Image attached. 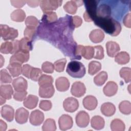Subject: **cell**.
Segmentation results:
<instances>
[{
    "instance_id": "obj_1",
    "label": "cell",
    "mask_w": 131,
    "mask_h": 131,
    "mask_svg": "<svg viewBox=\"0 0 131 131\" xmlns=\"http://www.w3.org/2000/svg\"><path fill=\"white\" fill-rule=\"evenodd\" d=\"M93 21L95 24L102 29L106 33L113 36L119 35L121 31L120 24L113 18H95Z\"/></svg>"
},
{
    "instance_id": "obj_2",
    "label": "cell",
    "mask_w": 131,
    "mask_h": 131,
    "mask_svg": "<svg viewBox=\"0 0 131 131\" xmlns=\"http://www.w3.org/2000/svg\"><path fill=\"white\" fill-rule=\"evenodd\" d=\"M66 71L71 77L80 78L84 76L85 68L81 62L77 61H71L68 63Z\"/></svg>"
},
{
    "instance_id": "obj_3",
    "label": "cell",
    "mask_w": 131,
    "mask_h": 131,
    "mask_svg": "<svg viewBox=\"0 0 131 131\" xmlns=\"http://www.w3.org/2000/svg\"><path fill=\"white\" fill-rule=\"evenodd\" d=\"M83 2L85 7L86 11L83 14V18L85 21L90 22L94 20L96 16L97 2L95 0H86Z\"/></svg>"
},
{
    "instance_id": "obj_4",
    "label": "cell",
    "mask_w": 131,
    "mask_h": 131,
    "mask_svg": "<svg viewBox=\"0 0 131 131\" xmlns=\"http://www.w3.org/2000/svg\"><path fill=\"white\" fill-rule=\"evenodd\" d=\"M1 36L4 40H13L18 36V31L13 28H10L7 25H0Z\"/></svg>"
},
{
    "instance_id": "obj_5",
    "label": "cell",
    "mask_w": 131,
    "mask_h": 131,
    "mask_svg": "<svg viewBox=\"0 0 131 131\" xmlns=\"http://www.w3.org/2000/svg\"><path fill=\"white\" fill-rule=\"evenodd\" d=\"M62 1L55 0H43L40 1L39 5L43 13L52 11L56 10L58 7L60 6Z\"/></svg>"
},
{
    "instance_id": "obj_6",
    "label": "cell",
    "mask_w": 131,
    "mask_h": 131,
    "mask_svg": "<svg viewBox=\"0 0 131 131\" xmlns=\"http://www.w3.org/2000/svg\"><path fill=\"white\" fill-rule=\"evenodd\" d=\"M29 52L19 50L12 55L10 59V63H18L22 64L27 62L29 59Z\"/></svg>"
},
{
    "instance_id": "obj_7",
    "label": "cell",
    "mask_w": 131,
    "mask_h": 131,
    "mask_svg": "<svg viewBox=\"0 0 131 131\" xmlns=\"http://www.w3.org/2000/svg\"><path fill=\"white\" fill-rule=\"evenodd\" d=\"M63 106L66 111L73 113L78 108L79 102L78 100L74 97H68L64 100Z\"/></svg>"
},
{
    "instance_id": "obj_8",
    "label": "cell",
    "mask_w": 131,
    "mask_h": 131,
    "mask_svg": "<svg viewBox=\"0 0 131 131\" xmlns=\"http://www.w3.org/2000/svg\"><path fill=\"white\" fill-rule=\"evenodd\" d=\"M75 120L78 126L85 127L89 124L90 117L88 113L84 111H81L77 114Z\"/></svg>"
},
{
    "instance_id": "obj_9",
    "label": "cell",
    "mask_w": 131,
    "mask_h": 131,
    "mask_svg": "<svg viewBox=\"0 0 131 131\" xmlns=\"http://www.w3.org/2000/svg\"><path fill=\"white\" fill-rule=\"evenodd\" d=\"M86 92V88L83 83L80 81L74 82L71 89V94L76 97H80L84 95Z\"/></svg>"
},
{
    "instance_id": "obj_10",
    "label": "cell",
    "mask_w": 131,
    "mask_h": 131,
    "mask_svg": "<svg viewBox=\"0 0 131 131\" xmlns=\"http://www.w3.org/2000/svg\"><path fill=\"white\" fill-rule=\"evenodd\" d=\"M73 124L72 118L68 115L63 114L59 118L58 124L59 128L62 130H66L71 128Z\"/></svg>"
},
{
    "instance_id": "obj_11",
    "label": "cell",
    "mask_w": 131,
    "mask_h": 131,
    "mask_svg": "<svg viewBox=\"0 0 131 131\" xmlns=\"http://www.w3.org/2000/svg\"><path fill=\"white\" fill-rule=\"evenodd\" d=\"M29 120L32 125L35 126L39 125L44 120V114L38 110L33 111L31 113Z\"/></svg>"
},
{
    "instance_id": "obj_12",
    "label": "cell",
    "mask_w": 131,
    "mask_h": 131,
    "mask_svg": "<svg viewBox=\"0 0 131 131\" xmlns=\"http://www.w3.org/2000/svg\"><path fill=\"white\" fill-rule=\"evenodd\" d=\"M29 112L24 107L18 108L15 112V118L17 123L22 124L26 123L29 117Z\"/></svg>"
},
{
    "instance_id": "obj_13",
    "label": "cell",
    "mask_w": 131,
    "mask_h": 131,
    "mask_svg": "<svg viewBox=\"0 0 131 131\" xmlns=\"http://www.w3.org/2000/svg\"><path fill=\"white\" fill-rule=\"evenodd\" d=\"M83 3V1H68L63 6V8L67 12L71 14H74L77 11V8L82 5Z\"/></svg>"
},
{
    "instance_id": "obj_14",
    "label": "cell",
    "mask_w": 131,
    "mask_h": 131,
    "mask_svg": "<svg viewBox=\"0 0 131 131\" xmlns=\"http://www.w3.org/2000/svg\"><path fill=\"white\" fill-rule=\"evenodd\" d=\"M111 15V9L110 7L106 4H102L97 9V18H106L110 17ZM95 17V18H96ZM95 19V18H94Z\"/></svg>"
},
{
    "instance_id": "obj_15",
    "label": "cell",
    "mask_w": 131,
    "mask_h": 131,
    "mask_svg": "<svg viewBox=\"0 0 131 131\" xmlns=\"http://www.w3.org/2000/svg\"><path fill=\"white\" fill-rule=\"evenodd\" d=\"M2 117L8 122L13 121L14 115V108L9 105H4L2 107L1 111Z\"/></svg>"
},
{
    "instance_id": "obj_16",
    "label": "cell",
    "mask_w": 131,
    "mask_h": 131,
    "mask_svg": "<svg viewBox=\"0 0 131 131\" xmlns=\"http://www.w3.org/2000/svg\"><path fill=\"white\" fill-rule=\"evenodd\" d=\"M83 105L86 110L92 111L96 108L98 102L96 98L92 95H88L84 98L82 101Z\"/></svg>"
},
{
    "instance_id": "obj_17",
    "label": "cell",
    "mask_w": 131,
    "mask_h": 131,
    "mask_svg": "<svg viewBox=\"0 0 131 131\" xmlns=\"http://www.w3.org/2000/svg\"><path fill=\"white\" fill-rule=\"evenodd\" d=\"M12 85L15 91H23L27 89L28 83L27 81L23 77H19L13 80Z\"/></svg>"
},
{
    "instance_id": "obj_18",
    "label": "cell",
    "mask_w": 131,
    "mask_h": 131,
    "mask_svg": "<svg viewBox=\"0 0 131 131\" xmlns=\"http://www.w3.org/2000/svg\"><path fill=\"white\" fill-rule=\"evenodd\" d=\"M118 91V85L114 81H108L104 86L103 91L105 95L111 97L115 95Z\"/></svg>"
},
{
    "instance_id": "obj_19",
    "label": "cell",
    "mask_w": 131,
    "mask_h": 131,
    "mask_svg": "<svg viewBox=\"0 0 131 131\" xmlns=\"http://www.w3.org/2000/svg\"><path fill=\"white\" fill-rule=\"evenodd\" d=\"M106 49L107 55L111 57H114L120 51L119 45L115 41H109L106 43Z\"/></svg>"
},
{
    "instance_id": "obj_20",
    "label": "cell",
    "mask_w": 131,
    "mask_h": 131,
    "mask_svg": "<svg viewBox=\"0 0 131 131\" xmlns=\"http://www.w3.org/2000/svg\"><path fill=\"white\" fill-rule=\"evenodd\" d=\"M55 85L57 90L60 92L67 91L70 87L69 80L64 77H60L56 79Z\"/></svg>"
},
{
    "instance_id": "obj_21",
    "label": "cell",
    "mask_w": 131,
    "mask_h": 131,
    "mask_svg": "<svg viewBox=\"0 0 131 131\" xmlns=\"http://www.w3.org/2000/svg\"><path fill=\"white\" fill-rule=\"evenodd\" d=\"M55 92L54 86L52 85L40 86L39 89V95L41 98H49L52 97Z\"/></svg>"
},
{
    "instance_id": "obj_22",
    "label": "cell",
    "mask_w": 131,
    "mask_h": 131,
    "mask_svg": "<svg viewBox=\"0 0 131 131\" xmlns=\"http://www.w3.org/2000/svg\"><path fill=\"white\" fill-rule=\"evenodd\" d=\"M101 112L105 116H113L116 112V107L114 104L111 102H105L101 105Z\"/></svg>"
},
{
    "instance_id": "obj_23",
    "label": "cell",
    "mask_w": 131,
    "mask_h": 131,
    "mask_svg": "<svg viewBox=\"0 0 131 131\" xmlns=\"http://www.w3.org/2000/svg\"><path fill=\"white\" fill-rule=\"evenodd\" d=\"M89 38L93 42L99 43L103 40L104 34L101 30L95 29L90 32Z\"/></svg>"
},
{
    "instance_id": "obj_24",
    "label": "cell",
    "mask_w": 131,
    "mask_h": 131,
    "mask_svg": "<svg viewBox=\"0 0 131 131\" xmlns=\"http://www.w3.org/2000/svg\"><path fill=\"white\" fill-rule=\"evenodd\" d=\"M38 101V98L36 96L33 95H29L24 100V105L29 108L33 109L36 107Z\"/></svg>"
},
{
    "instance_id": "obj_25",
    "label": "cell",
    "mask_w": 131,
    "mask_h": 131,
    "mask_svg": "<svg viewBox=\"0 0 131 131\" xmlns=\"http://www.w3.org/2000/svg\"><path fill=\"white\" fill-rule=\"evenodd\" d=\"M13 94V90L10 84L1 85L0 87V95L6 99H10Z\"/></svg>"
},
{
    "instance_id": "obj_26",
    "label": "cell",
    "mask_w": 131,
    "mask_h": 131,
    "mask_svg": "<svg viewBox=\"0 0 131 131\" xmlns=\"http://www.w3.org/2000/svg\"><path fill=\"white\" fill-rule=\"evenodd\" d=\"M104 124L105 122L104 119L100 116H95L91 119V126L96 130L102 129L104 126Z\"/></svg>"
},
{
    "instance_id": "obj_27",
    "label": "cell",
    "mask_w": 131,
    "mask_h": 131,
    "mask_svg": "<svg viewBox=\"0 0 131 131\" xmlns=\"http://www.w3.org/2000/svg\"><path fill=\"white\" fill-rule=\"evenodd\" d=\"M7 68L13 77L18 76L22 73V67L20 63L15 62L10 63Z\"/></svg>"
},
{
    "instance_id": "obj_28",
    "label": "cell",
    "mask_w": 131,
    "mask_h": 131,
    "mask_svg": "<svg viewBox=\"0 0 131 131\" xmlns=\"http://www.w3.org/2000/svg\"><path fill=\"white\" fill-rule=\"evenodd\" d=\"M10 17L11 19L14 21L22 22L25 19L26 13L23 10L18 9L15 10L11 13Z\"/></svg>"
},
{
    "instance_id": "obj_29",
    "label": "cell",
    "mask_w": 131,
    "mask_h": 131,
    "mask_svg": "<svg viewBox=\"0 0 131 131\" xmlns=\"http://www.w3.org/2000/svg\"><path fill=\"white\" fill-rule=\"evenodd\" d=\"M130 60L129 55L128 53L122 51L117 53L115 58V61L119 64H125L127 63Z\"/></svg>"
},
{
    "instance_id": "obj_30",
    "label": "cell",
    "mask_w": 131,
    "mask_h": 131,
    "mask_svg": "<svg viewBox=\"0 0 131 131\" xmlns=\"http://www.w3.org/2000/svg\"><path fill=\"white\" fill-rule=\"evenodd\" d=\"M41 20L46 24L55 23L57 20V15L55 12L49 11L45 12L42 15Z\"/></svg>"
},
{
    "instance_id": "obj_31",
    "label": "cell",
    "mask_w": 131,
    "mask_h": 131,
    "mask_svg": "<svg viewBox=\"0 0 131 131\" xmlns=\"http://www.w3.org/2000/svg\"><path fill=\"white\" fill-rule=\"evenodd\" d=\"M19 50L29 52L32 49V45L31 40L24 37L19 40Z\"/></svg>"
},
{
    "instance_id": "obj_32",
    "label": "cell",
    "mask_w": 131,
    "mask_h": 131,
    "mask_svg": "<svg viewBox=\"0 0 131 131\" xmlns=\"http://www.w3.org/2000/svg\"><path fill=\"white\" fill-rule=\"evenodd\" d=\"M111 129L113 131H124L125 130V124L124 122L119 119H115L111 123Z\"/></svg>"
},
{
    "instance_id": "obj_33",
    "label": "cell",
    "mask_w": 131,
    "mask_h": 131,
    "mask_svg": "<svg viewBox=\"0 0 131 131\" xmlns=\"http://www.w3.org/2000/svg\"><path fill=\"white\" fill-rule=\"evenodd\" d=\"M14 51V45L12 41H6L3 42L0 48V51L3 54H13Z\"/></svg>"
},
{
    "instance_id": "obj_34",
    "label": "cell",
    "mask_w": 131,
    "mask_h": 131,
    "mask_svg": "<svg viewBox=\"0 0 131 131\" xmlns=\"http://www.w3.org/2000/svg\"><path fill=\"white\" fill-rule=\"evenodd\" d=\"M107 79V74L105 71H102L98 73L94 78L95 84L98 86L102 85Z\"/></svg>"
},
{
    "instance_id": "obj_35",
    "label": "cell",
    "mask_w": 131,
    "mask_h": 131,
    "mask_svg": "<svg viewBox=\"0 0 131 131\" xmlns=\"http://www.w3.org/2000/svg\"><path fill=\"white\" fill-rule=\"evenodd\" d=\"M101 69V64L97 61H92L89 64L88 73L91 75H94Z\"/></svg>"
},
{
    "instance_id": "obj_36",
    "label": "cell",
    "mask_w": 131,
    "mask_h": 131,
    "mask_svg": "<svg viewBox=\"0 0 131 131\" xmlns=\"http://www.w3.org/2000/svg\"><path fill=\"white\" fill-rule=\"evenodd\" d=\"M119 109L121 113L124 115H129L131 113V103L129 101L124 100L119 105Z\"/></svg>"
},
{
    "instance_id": "obj_37",
    "label": "cell",
    "mask_w": 131,
    "mask_h": 131,
    "mask_svg": "<svg viewBox=\"0 0 131 131\" xmlns=\"http://www.w3.org/2000/svg\"><path fill=\"white\" fill-rule=\"evenodd\" d=\"M56 129L55 121L52 119H47L43 123L42 130L43 131H55Z\"/></svg>"
},
{
    "instance_id": "obj_38",
    "label": "cell",
    "mask_w": 131,
    "mask_h": 131,
    "mask_svg": "<svg viewBox=\"0 0 131 131\" xmlns=\"http://www.w3.org/2000/svg\"><path fill=\"white\" fill-rule=\"evenodd\" d=\"M53 79L51 76L43 74L38 79V84L40 86H48L52 85Z\"/></svg>"
},
{
    "instance_id": "obj_39",
    "label": "cell",
    "mask_w": 131,
    "mask_h": 131,
    "mask_svg": "<svg viewBox=\"0 0 131 131\" xmlns=\"http://www.w3.org/2000/svg\"><path fill=\"white\" fill-rule=\"evenodd\" d=\"M119 74H120V77L124 79L126 83H128L130 81V78H131L130 68L128 67H123L121 69Z\"/></svg>"
},
{
    "instance_id": "obj_40",
    "label": "cell",
    "mask_w": 131,
    "mask_h": 131,
    "mask_svg": "<svg viewBox=\"0 0 131 131\" xmlns=\"http://www.w3.org/2000/svg\"><path fill=\"white\" fill-rule=\"evenodd\" d=\"M0 81L1 83H11L12 81L11 76L6 69H2L0 71Z\"/></svg>"
},
{
    "instance_id": "obj_41",
    "label": "cell",
    "mask_w": 131,
    "mask_h": 131,
    "mask_svg": "<svg viewBox=\"0 0 131 131\" xmlns=\"http://www.w3.org/2000/svg\"><path fill=\"white\" fill-rule=\"evenodd\" d=\"M94 52L93 47L84 46L82 56L86 59H91L94 57Z\"/></svg>"
},
{
    "instance_id": "obj_42",
    "label": "cell",
    "mask_w": 131,
    "mask_h": 131,
    "mask_svg": "<svg viewBox=\"0 0 131 131\" xmlns=\"http://www.w3.org/2000/svg\"><path fill=\"white\" fill-rule=\"evenodd\" d=\"M67 63V59L66 58L60 59L56 61L54 63V69L56 71L58 72H61L64 71L66 64Z\"/></svg>"
},
{
    "instance_id": "obj_43",
    "label": "cell",
    "mask_w": 131,
    "mask_h": 131,
    "mask_svg": "<svg viewBox=\"0 0 131 131\" xmlns=\"http://www.w3.org/2000/svg\"><path fill=\"white\" fill-rule=\"evenodd\" d=\"M94 48V57L93 58L97 59H102L104 58V50L102 46H96Z\"/></svg>"
},
{
    "instance_id": "obj_44",
    "label": "cell",
    "mask_w": 131,
    "mask_h": 131,
    "mask_svg": "<svg viewBox=\"0 0 131 131\" xmlns=\"http://www.w3.org/2000/svg\"><path fill=\"white\" fill-rule=\"evenodd\" d=\"M25 24L26 27L36 28L38 25V20L35 16H29L26 18Z\"/></svg>"
},
{
    "instance_id": "obj_45",
    "label": "cell",
    "mask_w": 131,
    "mask_h": 131,
    "mask_svg": "<svg viewBox=\"0 0 131 131\" xmlns=\"http://www.w3.org/2000/svg\"><path fill=\"white\" fill-rule=\"evenodd\" d=\"M42 75V71L37 68L33 67L30 74V79L34 81L38 80L40 76Z\"/></svg>"
},
{
    "instance_id": "obj_46",
    "label": "cell",
    "mask_w": 131,
    "mask_h": 131,
    "mask_svg": "<svg viewBox=\"0 0 131 131\" xmlns=\"http://www.w3.org/2000/svg\"><path fill=\"white\" fill-rule=\"evenodd\" d=\"M36 30V28L26 27L24 31L25 37L32 41L33 37L35 34Z\"/></svg>"
},
{
    "instance_id": "obj_47",
    "label": "cell",
    "mask_w": 131,
    "mask_h": 131,
    "mask_svg": "<svg viewBox=\"0 0 131 131\" xmlns=\"http://www.w3.org/2000/svg\"><path fill=\"white\" fill-rule=\"evenodd\" d=\"M41 70L46 73H52L54 72V64L49 61L44 62L41 66Z\"/></svg>"
},
{
    "instance_id": "obj_48",
    "label": "cell",
    "mask_w": 131,
    "mask_h": 131,
    "mask_svg": "<svg viewBox=\"0 0 131 131\" xmlns=\"http://www.w3.org/2000/svg\"><path fill=\"white\" fill-rule=\"evenodd\" d=\"M27 92L26 91H15L13 94V98L15 100L18 101H21L24 100L26 98Z\"/></svg>"
},
{
    "instance_id": "obj_49",
    "label": "cell",
    "mask_w": 131,
    "mask_h": 131,
    "mask_svg": "<svg viewBox=\"0 0 131 131\" xmlns=\"http://www.w3.org/2000/svg\"><path fill=\"white\" fill-rule=\"evenodd\" d=\"M82 23V18L79 16H74L71 17V25L73 28H78L80 27Z\"/></svg>"
},
{
    "instance_id": "obj_50",
    "label": "cell",
    "mask_w": 131,
    "mask_h": 131,
    "mask_svg": "<svg viewBox=\"0 0 131 131\" xmlns=\"http://www.w3.org/2000/svg\"><path fill=\"white\" fill-rule=\"evenodd\" d=\"M52 104L51 101L47 100H41L39 104L40 108L45 111H49L52 108Z\"/></svg>"
},
{
    "instance_id": "obj_51",
    "label": "cell",
    "mask_w": 131,
    "mask_h": 131,
    "mask_svg": "<svg viewBox=\"0 0 131 131\" xmlns=\"http://www.w3.org/2000/svg\"><path fill=\"white\" fill-rule=\"evenodd\" d=\"M33 67L28 64L23 65L22 67V74L28 78H30V74Z\"/></svg>"
},
{
    "instance_id": "obj_52",
    "label": "cell",
    "mask_w": 131,
    "mask_h": 131,
    "mask_svg": "<svg viewBox=\"0 0 131 131\" xmlns=\"http://www.w3.org/2000/svg\"><path fill=\"white\" fill-rule=\"evenodd\" d=\"M83 48H84V46L80 45H78L76 47L75 51V57L76 59H81V57L82 56V55Z\"/></svg>"
},
{
    "instance_id": "obj_53",
    "label": "cell",
    "mask_w": 131,
    "mask_h": 131,
    "mask_svg": "<svg viewBox=\"0 0 131 131\" xmlns=\"http://www.w3.org/2000/svg\"><path fill=\"white\" fill-rule=\"evenodd\" d=\"M10 2L11 5L16 8H21L27 3L26 1H10Z\"/></svg>"
},
{
    "instance_id": "obj_54",
    "label": "cell",
    "mask_w": 131,
    "mask_h": 131,
    "mask_svg": "<svg viewBox=\"0 0 131 131\" xmlns=\"http://www.w3.org/2000/svg\"><path fill=\"white\" fill-rule=\"evenodd\" d=\"M123 24L124 25L128 28L131 27V23H130V13H128L125 15L123 19Z\"/></svg>"
},
{
    "instance_id": "obj_55",
    "label": "cell",
    "mask_w": 131,
    "mask_h": 131,
    "mask_svg": "<svg viewBox=\"0 0 131 131\" xmlns=\"http://www.w3.org/2000/svg\"><path fill=\"white\" fill-rule=\"evenodd\" d=\"M40 1H27V3L28 6L31 7H36L39 5Z\"/></svg>"
},
{
    "instance_id": "obj_56",
    "label": "cell",
    "mask_w": 131,
    "mask_h": 131,
    "mask_svg": "<svg viewBox=\"0 0 131 131\" xmlns=\"http://www.w3.org/2000/svg\"><path fill=\"white\" fill-rule=\"evenodd\" d=\"M7 126L6 123L2 120H0V131H5L7 129Z\"/></svg>"
},
{
    "instance_id": "obj_57",
    "label": "cell",
    "mask_w": 131,
    "mask_h": 131,
    "mask_svg": "<svg viewBox=\"0 0 131 131\" xmlns=\"http://www.w3.org/2000/svg\"><path fill=\"white\" fill-rule=\"evenodd\" d=\"M1 99H0V101H1V103H0V104L1 105H2L3 104H4V103H5L6 102V99L3 98V97L1 96Z\"/></svg>"
}]
</instances>
